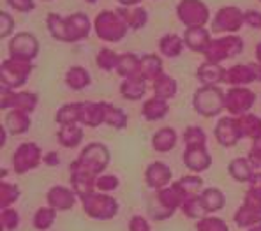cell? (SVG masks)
I'll use <instances>...</instances> for the list:
<instances>
[{
	"label": "cell",
	"mask_w": 261,
	"mask_h": 231,
	"mask_svg": "<svg viewBox=\"0 0 261 231\" xmlns=\"http://www.w3.org/2000/svg\"><path fill=\"white\" fill-rule=\"evenodd\" d=\"M184 46H186L184 44V39L178 36H175V34H168V36H164L159 42L161 53H163L164 57H170V59L178 57L180 53H182Z\"/></svg>",
	"instance_id": "cell-37"
},
{
	"label": "cell",
	"mask_w": 261,
	"mask_h": 231,
	"mask_svg": "<svg viewBox=\"0 0 261 231\" xmlns=\"http://www.w3.org/2000/svg\"><path fill=\"white\" fill-rule=\"evenodd\" d=\"M48 30L57 41L64 42H76L82 41L90 34V20L87 14L74 13L67 18L59 14H48Z\"/></svg>",
	"instance_id": "cell-2"
},
{
	"label": "cell",
	"mask_w": 261,
	"mask_h": 231,
	"mask_svg": "<svg viewBox=\"0 0 261 231\" xmlns=\"http://www.w3.org/2000/svg\"><path fill=\"white\" fill-rule=\"evenodd\" d=\"M244 203H247V205H251V207H254V209L261 210V191L251 189V187H249V191L245 192Z\"/></svg>",
	"instance_id": "cell-52"
},
{
	"label": "cell",
	"mask_w": 261,
	"mask_h": 231,
	"mask_svg": "<svg viewBox=\"0 0 261 231\" xmlns=\"http://www.w3.org/2000/svg\"><path fill=\"white\" fill-rule=\"evenodd\" d=\"M95 34L106 42H117L124 39L129 27L124 21V18L117 11H102L94 21Z\"/></svg>",
	"instance_id": "cell-5"
},
{
	"label": "cell",
	"mask_w": 261,
	"mask_h": 231,
	"mask_svg": "<svg viewBox=\"0 0 261 231\" xmlns=\"http://www.w3.org/2000/svg\"><path fill=\"white\" fill-rule=\"evenodd\" d=\"M184 143L187 147H196V145H205L206 143V134L203 133L201 127H196V125H191L186 129L184 133Z\"/></svg>",
	"instance_id": "cell-45"
},
{
	"label": "cell",
	"mask_w": 261,
	"mask_h": 231,
	"mask_svg": "<svg viewBox=\"0 0 261 231\" xmlns=\"http://www.w3.org/2000/svg\"><path fill=\"white\" fill-rule=\"evenodd\" d=\"M85 2H88V4H94V2H97V0H85Z\"/></svg>",
	"instance_id": "cell-60"
},
{
	"label": "cell",
	"mask_w": 261,
	"mask_h": 231,
	"mask_svg": "<svg viewBox=\"0 0 261 231\" xmlns=\"http://www.w3.org/2000/svg\"><path fill=\"white\" fill-rule=\"evenodd\" d=\"M233 219H235L239 228H252L254 224H259L261 222V210L247 205V203H244V205L237 210V214Z\"/></svg>",
	"instance_id": "cell-29"
},
{
	"label": "cell",
	"mask_w": 261,
	"mask_h": 231,
	"mask_svg": "<svg viewBox=\"0 0 261 231\" xmlns=\"http://www.w3.org/2000/svg\"><path fill=\"white\" fill-rule=\"evenodd\" d=\"M55 209H51V207H43V209H39L36 212V215H34V226H36V229L39 231H44L48 228H51V224L55 222Z\"/></svg>",
	"instance_id": "cell-41"
},
{
	"label": "cell",
	"mask_w": 261,
	"mask_h": 231,
	"mask_svg": "<svg viewBox=\"0 0 261 231\" xmlns=\"http://www.w3.org/2000/svg\"><path fill=\"white\" fill-rule=\"evenodd\" d=\"M244 21L252 29H261V13L254 9H249L244 13Z\"/></svg>",
	"instance_id": "cell-51"
},
{
	"label": "cell",
	"mask_w": 261,
	"mask_h": 231,
	"mask_svg": "<svg viewBox=\"0 0 261 231\" xmlns=\"http://www.w3.org/2000/svg\"><path fill=\"white\" fill-rule=\"evenodd\" d=\"M198 231H229L226 222L219 217H203L198 221V226H196Z\"/></svg>",
	"instance_id": "cell-46"
},
{
	"label": "cell",
	"mask_w": 261,
	"mask_h": 231,
	"mask_svg": "<svg viewBox=\"0 0 261 231\" xmlns=\"http://www.w3.org/2000/svg\"><path fill=\"white\" fill-rule=\"evenodd\" d=\"M203 207L206 209V212H217L224 207V194L216 187H210V189H203L199 194Z\"/></svg>",
	"instance_id": "cell-35"
},
{
	"label": "cell",
	"mask_w": 261,
	"mask_h": 231,
	"mask_svg": "<svg viewBox=\"0 0 261 231\" xmlns=\"http://www.w3.org/2000/svg\"><path fill=\"white\" fill-rule=\"evenodd\" d=\"M176 14L187 29L205 27L206 21L210 20L208 7L201 0H180V4L176 6Z\"/></svg>",
	"instance_id": "cell-8"
},
{
	"label": "cell",
	"mask_w": 261,
	"mask_h": 231,
	"mask_svg": "<svg viewBox=\"0 0 261 231\" xmlns=\"http://www.w3.org/2000/svg\"><path fill=\"white\" fill-rule=\"evenodd\" d=\"M184 203H186V196L175 182L173 186L163 187V189L157 191L155 201L150 203L148 210H150V215L155 221H163V219L171 217L173 212L178 207H182Z\"/></svg>",
	"instance_id": "cell-3"
},
{
	"label": "cell",
	"mask_w": 261,
	"mask_h": 231,
	"mask_svg": "<svg viewBox=\"0 0 261 231\" xmlns=\"http://www.w3.org/2000/svg\"><path fill=\"white\" fill-rule=\"evenodd\" d=\"M110 163V152L105 145L90 143L83 148L80 157L71 164V186L72 191L85 198L87 194L95 191V180L101 171Z\"/></svg>",
	"instance_id": "cell-1"
},
{
	"label": "cell",
	"mask_w": 261,
	"mask_h": 231,
	"mask_svg": "<svg viewBox=\"0 0 261 231\" xmlns=\"http://www.w3.org/2000/svg\"><path fill=\"white\" fill-rule=\"evenodd\" d=\"M176 94V82L171 76L168 74H161L159 78L153 82V95L163 101H168V99L175 97Z\"/></svg>",
	"instance_id": "cell-33"
},
{
	"label": "cell",
	"mask_w": 261,
	"mask_h": 231,
	"mask_svg": "<svg viewBox=\"0 0 261 231\" xmlns=\"http://www.w3.org/2000/svg\"><path fill=\"white\" fill-rule=\"evenodd\" d=\"M118 187V178L115 175H101L95 180V189L101 192L115 191Z\"/></svg>",
	"instance_id": "cell-48"
},
{
	"label": "cell",
	"mask_w": 261,
	"mask_h": 231,
	"mask_svg": "<svg viewBox=\"0 0 261 231\" xmlns=\"http://www.w3.org/2000/svg\"><path fill=\"white\" fill-rule=\"evenodd\" d=\"M65 83L72 88V90H82L87 85H90V74H88L87 69L80 67V65H74L67 71L65 74Z\"/></svg>",
	"instance_id": "cell-34"
},
{
	"label": "cell",
	"mask_w": 261,
	"mask_h": 231,
	"mask_svg": "<svg viewBox=\"0 0 261 231\" xmlns=\"http://www.w3.org/2000/svg\"><path fill=\"white\" fill-rule=\"evenodd\" d=\"M163 74V60L157 55H143L140 59V76L145 82H155L159 76Z\"/></svg>",
	"instance_id": "cell-21"
},
{
	"label": "cell",
	"mask_w": 261,
	"mask_h": 231,
	"mask_svg": "<svg viewBox=\"0 0 261 231\" xmlns=\"http://www.w3.org/2000/svg\"><path fill=\"white\" fill-rule=\"evenodd\" d=\"M82 110H83V102H69V105H64L55 115L57 124L69 125V124H76V122H82Z\"/></svg>",
	"instance_id": "cell-28"
},
{
	"label": "cell",
	"mask_w": 261,
	"mask_h": 231,
	"mask_svg": "<svg viewBox=\"0 0 261 231\" xmlns=\"http://www.w3.org/2000/svg\"><path fill=\"white\" fill-rule=\"evenodd\" d=\"M244 49V41L239 36H224L219 39H212L208 49H206L205 57L206 62H221L224 59H231V57L239 55Z\"/></svg>",
	"instance_id": "cell-9"
},
{
	"label": "cell",
	"mask_w": 261,
	"mask_h": 231,
	"mask_svg": "<svg viewBox=\"0 0 261 231\" xmlns=\"http://www.w3.org/2000/svg\"><path fill=\"white\" fill-rule=\"evenodd\" d=\"M235 122L242 138H252L254 140V138H258L261 134V118L256 117V115H240V117H235Z\"/></svg>",
	"instance_id": "cell-25"
},
{
	"label": "cell",
	"mask_w": 261,
	"mask_h": 231,
	"mask_svg": "<svg viewBox=\"0 0 261 231\" xmlns=\"http://www.w3.org/2000/svg\"><path fill=\"white\" fill-rule=\"evenodd\" d=\"M37 106V95L30 92H14V90H2L0 97V108L2 110H21L27 113H32Z\"/></svg>",
	"instance_id": "cell-13"
},
{
	"label": "cell",
	"mask_w": 261,
	"mask_h": 231,
	"mask_svg": "<svg viewBox=\"0 0 261 231\" xmlns=\"http://www.w3.org/2000/svg\"><path fill=\"white\" fill-rule=\"evenodd\" d=\"M57 138H59L60 145H64V147H67V148H72V147H76V145L82 143L83 131L76 124L60 125V131H59V134H57Z\"/></svg>",
	"instance_id": "cell-32"
},
{
	"label": "cell",
	"mask_w": 261,
	"mask_h": 231,
	"mask_svg": "<svg viewBox=\"0 0 261 231\" xmlns=\"http://www.w3.org/2000/svg\"><path fill=\"white\" fill-rule=\"evenodd\" d=\"M184 164L191 169V171H205L212 164V157L206 152L205 145H196V147H187L184 152Z\"/></svg>",
	"instance_id": "cell-15"
},
{
	"label": "cell",
	"mask_w": 261,
	"mask_h": 231,
	"mask_svg": "<svg viewBox=\"0 0 261 231\" xmlns=\"http://www.w3.org/2000/svg\"><path fill=\"white\" fill-rule=\"evenodd\" d=\"M37 52H39V42L29 32L16 34L13 37V41L9 42L11 57H16V59L34 60L37 57Z\"/></svg>",
	"instance_id": "cell-14"
},
{
	"label": "cell",
	"mask_w": 261,
	"mask_h": 231,
	"mask_svg": "<svg viewBox=\"0 0 261 231\" xmlns=\"http://www.w3.org/2000/svg\"><path fill=\"white\" fill-rule=\"evenodd\" d=\"M82 124L87 127L105 124V102H83Z\"/></svg>",
	"instance_id": "cell-23"
},
{
	"label": "cell",
	"mask_w": 261,
	"mask_h": 231,
	"mask_svg": "<svg viewBox=\"0 0 261 231\" xmlns=\"http://www.w3.org/2000/svg\"><path fill=\"white\" fill-rule=\"evenodd\" d=\"M249 231H261V226H256V228H252V229H249Z\"/></svg>",
	"instance_id": "cell-59"
},
{
	"label": "cell",
	"mask_w": 261,
	"mask_h": 231,
	"mask_svg": "<svg viewBox=\"0 0 261 231\" xmlns=\"http://www.w3.org/2000/svg\"><path fill=\"white\" fill-rule=\"evenodd\" d=\"M224 67H221V64L217 62H205L198 69V80L203 85H217L224 82Z\"/></svg>",
	"instance_id": "cell-22"
},
{
	"label": "cell",
	"mask_w": 261,
	"mask_h": 231,
	"mask_svg": "<svg viewBox=\"0 0 261 231\" xmlns=\"http://www.w3.org/2000/svg\"><path fill=\"white\" fill-rule=\"evenodd\" d=\"M83 210L88 217L97 219V221H106V219H113L118 212V203L111 196L99 194V192H90L85 198H82Z\"/></svg>",
	"instance_id": "cell-7"
},
{
	"label": "cell",
	"mask_w": 261,
	"mask_h": 231,
	"mask_svg": "<svg viewBox=\"0 0 261 231\" xmlns=\"http://www.w3.org/2000/svg\"><path fill=\"white\" fill-rule=\"evenodd\" d=\"M259 226H261V222H259Z\"/></svg>",
	"instance_id": "cell-61"
},
{
	"label": "cell",
	"mask_w": 261,
	"mask_h": 231,
	"mask_svg": "<svg viewBox=\"0 0 261 231\" xmlns=\"http://www.w3.org/2000/svg\"><path fill=\"white\" fill-rule=\"evenodd\" d=\"M0 224H2L4 231H14L20 224V215L13 209H2V215H0Z\"/></svg>",
	"instance_id": "cell-47"
},
{
	"label": "cell",
	"mask_w": 261,
	"mask_h": 231,
	"mask_svg": "<svg viewBox=\"0 0 261 231\" xmlns=\"http://www.w3.org/2000/svg\"><path fill=\"white\" fill-rule=\"evenodd\" d=\"M13 29H14V20L9 16V13L2 11V13H0V36L7 37L13 32Z\"/></svg>",
	"instance_id": "cell-50"
},
{
	"label": "cell",
	"mask_w": 261,
	"mask_h": 231,
	"mask_svg": "<svg viewBox=\"0 0 261 231\" xmlns=\"http://www.w3.org/2000/svg\"><path fill=\"white\" fill-rule=\"evenodd\" d=\"M210 42H212L210 32L205 27H194V29H187L184 32V44L196 53H206Z\"/></svg>",
	"instance_id": "cell-18"
},
{
	"label": "cell",
	"mask_w": 261,
	"mask_h": 231,
	"mask_svg": "<svg viewBox=\"0 0 261 231\" xmlns=\"http://www.w3.org/2000/svg\"><path fill=\"white\" fill-rule=\"evenodd\" d=\"M76 203V192L64 186H55L48 192V205L55 210H69Z\"/></svg>",
	"instance_id": "cell-19"
},
{
	"label": "cell",
	"mask_w": 261,
	"mask_h": 231,
	"mask_svg": "<svg viewBox=\"0 0 261 231\" xmlns=\"http://www.w3.org/2000/svg\"><path fill=\"white\" fill-rule=\"evenodd\" d=\"M120 4H124L125 7H130V6H136L138 2H141V0H118Z\"/></svg>",
	"instance_id": "cell-56"
},
{
	"label": "cell",
	"mask_w": 261,
	"mask_h": 231,
	"mask_svg": "<svg viewBox=\"0 0 261 231\" xmlns=\"http://www.w3.org/2000/svg\"><path fill=\"white\" fill-rule=\"evenodd\" d=\"M176 145V133L171 127H163L152 138V147L157 152H170Z\"/></svg>",
	"instance_id": "cell-30"
},
{
	"label": "cell",
	"mask_w": 261,
	"mask_h": 231,
	"mask_svg": "<svg viewBox=\"0 0 261 231\" xmlns=\"http://www.w3.org/2000/svg\"><path fill=\"white\" fill-rule=\"evenodd\" d=\"M117 72L122 76V78H130L134 74H140V59L133 53H125V55H120V60H118L117 65Z\"/></svg>",
	"instance_id": "cell-38"
},
{
	"label": "cell",
	"mask_w": 261,
	"mask_h": 231,
	"mask_svg": "<svg viewBox=\"0 0 261 231\" xmlns=\"http://www.w3.org/2000/svg\"><path fill=\"white\" fill-rule=\"evenodd\" d=\"M249 184H251V189L261 191V173H254V176H252V180Z\"/></svg>",
	"instance_id": "cell-54"
},
{
	"label": "cell",
	"mask_w": 261,
	"mask_h": 231,
	"mask_svg": "<svg viewBox=\"0 0 261 231\" xmlns=\"http://www.w3.org/2000/svg\"><path fill=\"white\" fill-rule=\"evenodd\" d=\"M97 60V65L105 71H111V69H117L118 60H120V55H117L115 52H111L110 48H102L101 52L95 57Z\"/></svg>",
	"instance_id": "cell-44"
},
{
	"label": "cell",
	"mask_w": 261,
	"mask_h": 231,
	"mask_svg": "<svg viewBox=\"0 0 261 231\" xmlns=\"http://www.w3.org/2000/svg\"><path fill=\"white\" fill-rule=\"evenodd\" d=\"M249 163L254 168L261 169V134L252 140V148H251V152H249Z\"/></svg>",
	"instance_id": "cell-49"
},
{
	"label": "cell",
	"mask_w": 261,
	"mask_h": 231,
	"mask_svg": "<svg viewBox=\"0 0 261 231\" xmlns=\"http://www.w3.org/2000/svg\"><path fill=\"white\" fill-rule=\"evenodd\" d=\"M226 94L217 85H203L194 94V110L201 117H217L226 108Z\"/></svg>",
	"instance_id": "cell-4"
},
{
	"label": "cell",
	"mask_w": 261,
	"mask_h": 231,
	"mask_svg": "<svg viewBox=\"0 0 261 231\" xmlns=\"http://www.w3.org/2000/svg\"><path fill=\"white\" fill-rule=\"evenodd\" d=\"M117 13L124 18V21L127 23V27L133 30H138V29H141V27H145V23H147V20H148L147 11L140 6L118 7Z\"/></svg>",
	"instance_id": "cell-24"
},
{
	"label": "cell",
	"mask_w": 261,
	"mask_h": 231,
	"mask_svg": "<svg viewBox=\"0 0 261 231\" xmlns=\"http://www.w3.org/2000/svg\"><path fill=\"white\" fill-rule=\"evenodd\" d=\"M145 178H147V184L152 187V189H163V187L168 186V182L171 180V169L163 163H152L150 166L147 168V173H145Z\"/></svg>",
	"instance_id": "cell-20"
},
{
	"label": "cell",
	"mask_w": 261,
	"mask_h": 231,
	"mask_svg": "<svg viewBox=\"0 0 261 231\" xmlns=\"http://www.w3.org/2000/svg\"><path fill=\"white\" fill-rule=\"evenodd\" d=\"M43 159L41 156V148L36 143H23L16 148L13 156V169L18 175L30 171V169L37 168Z\"/></svg>",
	"instance_id": "cell-10"
},
{
	"label": "cell",
	"mask_w": 261,
	"mask_h": 231,
	"mask_svg": "<svg viewBox=\"0 0 261 231\" xmlns=\"http://www.w3.org/2000/svg\"><path fill=\"white\" fill-rule=\"evenodd\" d=\"M18 198H20V189H18V186L7 184V182L0 184V207H2V209H9V205H13Z\"/></svg>",
	"instance_id": "cell-42"
},
{
	"label": "cell",
	"mask_w": 261,
	"mask_h": 231,
	"mask_svg": "<svg viewBox=\"0 0 261 231\" xmlns=\"http://www.w3.org/2000/svg\"><path fill=\"white\" fill-rule=\"evenodd\" d=\"M176 186L184 192L186 201H187V199L198 198V196L201 194L203 180L199 178V176H184V178H180L178 182H176Z\"/></svg>",
	"instance_id": "cell-39"
},
{
	"label": "cell",
	"mask_w": 261,
	"mask_h": 231,
	"mask_svg": "<svg viewBox=\"0 0 261 231\" xmlns=\"http://www.w3.org/2000/svg\"><path fill=\"white\" fill-rule=\"evenodd\" d=\"M216 138L222 147H233V145L239 143L240 140V131L237 127L235 118L231 117H224L217 122L216 125Z\"/></svg>",
	"instance_id": "cell-17"
},
{
	"label": "cell",
	"mask_w": 261,
	"mask_h": 231,
	"mask_svg": "<svg viewBox=\"0 0 261 231\" xmlns=\"http://www.w3.org/2000/svg\"><path fill=\"white\" fill-rule=\"evenodd\" d=\"M168 113V102L159 97L148 99L143 105V117L147 120H161Z\"/></svg>",
	"instance_id": "cell-36"
},
{
	"label": "cell",
	"mask_w": 261,
	"mask_h": 231,
	"mask_svg": "<svg viewBox=\"0 0 261 231\" xmlns=\"http://www.w3.org/2000/svg\"><path fill=\"white\" fill-rule=\"evenodd\" d=\"M256 59H258V64L261 65V42L256 46Z\"/></svg>",
	"instance_id": "cell-57"
},
{
	"label": "cell",
	"mask_w": 261,
	"mask_h": 231,
	"mask_svg": "<svg viewBox=\"0 0 261 231\" xmlns=\"http://www.w3.org/2000/svg\"><path fill=\"white\" fill-rule=\"evenodd\" d=\"M7 4H9L13 9L20 11V13H29V11L34 9V0H7Z\"/></svg>",
	"instance_id": "cell-53"
},
{
	"label": "cell",
	"mask_w": 261,
	"mask_h": 231,
	"mask_svg": "<svg viewBox=\"0 0 261 231\" xmlns=\"http://www.w3.org/2000/svg\"><path fill=\"white\" fill-rule=\"evenodd\" d=\"M105 124H108L113 129H124L127 125V117L117 106H111L108 102H105Z\"/></svg>",
	"instance_id": "cell-40"
},
{
	"label": "cell",
	"mask_w": 261,
	"mask_h": 231,
	"mask_svg": "<svg viewBox=\"0 0 261 231\" xmlns=\"http://www.w3.org/2000/svg\"><path fill=\"white\" fill-rule=\"evenodd\" d=\"M145 80L140 74H134L130 78H125V82L120 85V94L129 101H138L145 94Z\"/></svg>",
	"instance_id": "cell-27"
},
{
	"label": "cell",
	"mask_w": 261,
	"mask_h": 231,
	"mask_svg": "<svg viewBox=\"0 0 261 231\" xmlns=\"http://www.w3.org/2000/svg\"><path fill=\"white\" fill-rule=\"evenodd\" d=\"M44 163L49 164V166H53V164H59V156L57 153H48V156L44 157Z\"/></svg>",
	"instance_id": "cell-55"
},
{
	"label": "cell",
	"mask_w": 261,
	"mask_h": 231,
	"mask_svg": "<svg viewBox=\"0 0 261 231\" xmlns=\"http://www.w3.org/2000/svg\"><path fill=\"white\" fill-rule=\"evenodd\" d=\"M244 13L239 9V7H222L219 9V13L216 14V18L212 20V32H237L242 25H244Z\"/></svg>",
	"instance_id": "cell-11"
},
{
	"label": "cell",
	"mask_w": 261,
	"mask_h": 231,
	"mask_svg": "<svg viewBox=\"0 0 261 231\" xmlns=\"http://www.w3.org/2000/svg\"><path fill=\"white\" fill-rule=\"evenodd\" d=\"M226 110L231 115H245L256 101V94L249 88H229L226 92Z\"/></svg>",
	"instance_id": "cell-12"
},
{
	"label": "cell",
	"mask_w": 261,
	"mask_h": 231,
	"mask_svg": "<svg viewBox=\"0 0 261 231\" xmlns=\"http://www.w3.org/2000/svg\"><path fill=\"white\" fill-rule=\"evenodd\" d=\"M252 164L249 163V159H244V157H239V159L231 161L228 166V171L237 182H251L254 173H252Z\"/></svg>",
	"instance_id": "cell-31"
},
{
	"label": "cell",
	"mask_w": 261,
	"mask_h": 231,
	"mask_svg": "<svg viewBox=\"0 0 261 231\" xmlns=\"http://www.w3.org/2000/svg\"><path fill=\"white\" fill-rule=\"evenodd\" d=\"M0 134H2V141H0V143H2V147H4V145H6V131L0 129Z\"/></svg>",
	"instance_id": "cell-58"
},
{
	"label": "cell",
	"mask_w": 261,
	"mask_h": 231,
	"mask_svg": "<svg viewBox=\"0 0 261 231\" xmlns=\"http://www.w3.org/2000/svg\"><path fill=\"white\" fill-rule=\"evenodd\" d=\"M252 82H258V72H256V64H239L233 65L231 69L226 71L224 83L228 85H249Z\"/></svg>",
	"instance_id": "cell-16"
},
{
	"label": "cell",
	"mask_w": 261,
	"mask_h": 231,
	"mask_svg": "<svg viewBox=\"0 0 261 231\" xmlns=\"http://www.w3.org/2000/svg\"><path fill=\"white\" fill-rule=\"evenodd\" d=\"M182 212L187 215V217L198 219V221H199V219H203L206 214H208L205 207H203V203H201V199H199V196H198V198H193V199H187V201L182 205Z\"/></svg>",
	"instance_id": "cell-43"
},
{
	"label": "cell",
	"mask_w": 261,
	"mask_h": 231,
	"mask_svg": "<svg viewBox=\"0 0 261 231\" xmlns=\"http://www.w3.org/2000/svg\"><path fill=\"white\" fill-rule=\"evenodd\" d=\"M30 72H32L30 60L16 59V57H11L9 60H4L2 67H0L2 90H13V88L21 87L29 80Z\"/></svg>",
	"instance_id": "cell-6"
},
{
	"label": "cell",
	"mask_w": 261,
	"mask_h": 231,
	"mask_svg": "<svg viewBox=\"0 0 261 231\" xmlns=\"http://www.w3.org/2000/svg\"><path fill=\"white\" fill-rule=\"evenodd\" d=\"M6 127L11 134H23L30 127V118L27 111L21 110H11L6 115Z\"/></svg>",
	"instance_id": "cell-26"
}]
</instances>
